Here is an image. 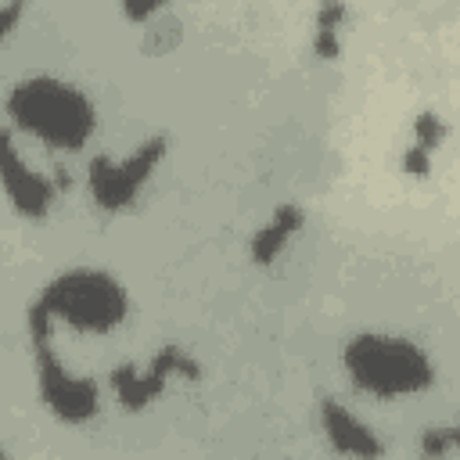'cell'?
<instances>
[{
	"label": "cell",
	"mask_w": 460,
	"mask_h": 460,
	"mask_svg": "<svg viewBox=\"0 0 460 460\" xmlns=\"http://www.w3.org/2000/svg\"><path fill=\"white\" fill-rule=\"evenodd\" d=\"M205 377V367L187 352V345L180 341H162L147 363H119L111 367V392H115V402L126 410V413H140L147 406H155L165 388L172 381H201Z\"/></svg>",
	"instance_id": "6"
},
{
	"label": "cell",
	"mask_w": 460,
	"mask_h": 460,
	"mask_svg": "<svg viewBox=\"0 0 460 460\" xmlns=\"http://www.w3.org/2000/svg\"><path fill=\"white\" fill-rule=\"evenodd\" d=\"M0 460H11V453H7V449H0Z\"/></svg>",
	"instance_id": "15"
},
{
	"label": "cell",
	"mask_w": 460,
	"mask_h": 460,
	"mask_svg": "<svg viewBox=\"0 0 460 460\" xmlns=\"http://www.w3.org/2000/svg\"><path fill=\"white\" fill-rule=\"evenodd\" d=\"M349 22L345 4H323L313 22V54L320 61H338L341 58V29Z\"/></svg>",
	"instance_id": "10"
},
{
	"label": "cell",
	"mask_w": 460,
	"mask_h": 460,
	"mask_svg": "<svg viewBox=\"0 0 460 460\" xmlns=\"http://www.w3.org/2000/svg\"><path fill=\"white\" fill-rule=\"evenodd\" d=\"M302 226H305V208H302L298 201H280V205L252 230V237H248V259H252V266L270 270V266L291 248V241L302 234Z\"/></svg>",
	"instance_id": "9"
},
{
	"label": "cell",
	"mask_w": 460,
	"mask_h": 460,
	"mask_svg": "<svg viewBox=\"0 0 460 460\" xmlns=\"http://www.w3.org/2000/svg\"><path fill=\"white\" fill-rule=\"evenodd\" d=\"M417 449L424 460H449L456 449V428L453 424H428L417 438Z\"/></svg>",
	"instance_id": "12"
},
{
	"label": "cell",
	"mask_w": 460,
	"mask_h": 460,
	"mask_svg": "<svg viewBox=\"0 0 460 460\" xmlns=\"http://www.w3.org/2000/svg\"><path fill=\"white\" fill-rule=\"evenodd\" d=\"M4 115L11 119V129L65 155L83 151L97 133L93 97L83 86L50 72L22 75L18 83H11L4 97Z\"/></svg>",
	"instance_id": "1"
},
{
	"label": "cell",
	"mask_w": 460,
	"mask_h": 460,
	"mask_svg": "<svg viewBox=\"0 0 460 460\" xmlns=\"http://www.w3.org/2000/svg\"><path fill=\"white\" fill-rule=\"evenodd\" d=\"M119 11H122V18H126V22H133V25H144V29H147V25H151L158 14H165V4H155V0H151V4L126 0Z\"/></svg>",
	"instance_id": "13"
},
{
	"label": "cell",
	"mask_w": 460,
	"mask_h": 460,
	"mask_svg": "<svg viewBox=\"0 0 460 460\" xmlns=\"http://www.w3.org/2000/svg\"><path fill=\"white\" fill-rule=\"evenodd\" d=\"M25 18V4L22 0H11V4H0V47L14 36V29L22 25Z\"/></svg>",
	"instance_id": "14"
},
{
	"label": "cell",
	"mask_w": 460,
	"mask_h": 460,
	"mask_svg": "<svg viewBox=\"0 0 460 460\" xmlns=\"http://www.w3.org/2000/svg\"><path fill=\"white\" fill-rule=\"evenodd\" d=\"M0 190L7 205L22 219H32V223L47 219L58 201V187L22 155L11 126H0Z\"/></svg>",
	"instance_id": "7"
},
{
	"label": "cell",
	"mask_w": 460,
	"mask_h": 460,
	"mask_svg": "<svg viewBox=\"0 0 460 460\" xmlns=\"http://www.w3.org/2000/svg\"><path fill=\"white\" fill-rule=\"evenodd\" d=\"M338 359L352 388L381 402L424 395L438 381V367L428 349L392 331H356L341 345Z\"/></svg>",
	"instance_id": "2"
},
{
	"label": "cell",
	"mask_w": 460,
	"mask_h": 460,
	"mask_svg": "<svg viewBox=\"0 0 460 460\" xmlns=\"http://www.w3.org/2000/svg\"><path fill=\"white\" fill-rule=\"evenodd\" d=\"M169 155V137L165 133H151L144 137L129 155L111 158V155H93L86 165V190L90 201L101 212H126L133 208V201L140 198V190L151 183V176L158 172V165Z\"/></svg>",
	"instance_id": "5"
},
{
	"label": "cell",
	"mask_w": 460,
	"mask_h": 460,
	"mask_svg": "<svg viewBox=\"0 0 460 460\" xmlns=\"http://www.w3.org/2000/svg\"><path fill=\"white\" fill-rule=\"evenodd\" d=\"M446 122H442V115H435V111H420L417 119H413V151H420V155H428V158H435L438 155V147L446 144Z\"/></svg>",
	"instance_id": "11"
},
{
	"label": "cell",
	"mask_w": 460,
	"mask_h": 460,
	"mask_svg": "<svg viewBox=\"0 0 460 460\" xmlns=\"http://www.w3.org/2000/svg\"><path fill=\"white\" fill-rule=\"evenodd\" d=\"M54 331H58L54 320L32 298L25 305V334H29V349H32L40 402L54 420H61L68 428H83L101 413V385L90 374L68 370V363L54 349Z\"/></svg>",
	"instance_id": "4"
},
{
	"label": "cell",
	"mask_w": 460,
	"mask_h": 460,
	"mask_svg": "<svg viewBox=\"0 0 460 460\" xmlns=\"http://www.w3.org/2000/svg\"><path fill=\"white\" fill-rule=\"evenodd\" d=\"M36 302L47 309L54 327H68L90 338L119 331L129 316V291L104 266H68L54 273L40 288Z\"/></svg>",
	"instance_id": "3"
},
{
	"label": "cell",
	"mask_w": 460,
	"mask_h": 460,
	"mask_svg": "<svg viewBox=\"0 0 460 460\" xmlns=\"http://www.w3.org/2000/svg\"><path fill=\"white\" fill-rule=\"evenodd\" d=\"M320 431L327 446L345 460H385V438L338 395H323L316 406Z\"/></svg>",
	"instance_id": "8"
}]
</instances>
